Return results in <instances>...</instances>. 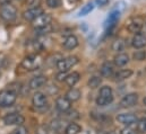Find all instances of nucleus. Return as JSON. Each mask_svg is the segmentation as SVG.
<instances>
[{"label":"nucleus","mask_w":146,"mask_h":134,"mask_svg":"<svg viewBox=\"0 0 146 134\" xmlns=\"http://www.w3.org/2000/svg\"><path fill=\"white\" fill-rule=\"evenodd\" d=\"M80 96H82L80 91H79L78 89H76V88H72V89L68 90L67 94H66V97L70 101H77L80 98Z\"/></svg>","instance_id":"5701e85b"},{"label":"nucleus","mask_w":146,"mask_h":134,"mask_svg":"<svg viewBox=\"0 0 146 134\" xmlns=\"http://www.w3.org/2000/svg\"><path fill=\"white\" fill-rule=\"evenodd\" d=\"M51 125H52V129H54V130H59L60 123H59V121H53Z\"/></svg>","instance_id":"4c0bfd02"},{"label":"nucleus","mask_w":146,"mask_h":134,"mask_svg":"<svg viewBox=\"0 0 146 134\" xmlns=\"http://www.w3.org/2000/svg\"><path fill=\"white\" fill-rule=\"evenodd\" d=\"M45 83H46V78L44 76H36V77H34V78L31 79V81H30V88L36 90V89L42 88Z\"/></svg>","instance_id":"2eb2a0df"},{"label":"nucleus","mask_w":146,"mask_h":134,"mask_svg":"<svg viewBox=\"0 0 146 134\" xmlns=\"http://www.w3.org/2000/svg\"><path fill=\"white\" fill-rule=\"evenodd\" d=\"M78 81H79V73L78 72H73L70 74H67V77L65 79V82L69 87H74Z\"/></svg>","instance_id":"412c9836"},{"label":"nucleus","mask_w":146,"mask_h":134,"mask_svg":"<svg viewBox=\"0 0 146 134\" xmlns=\"http://www.w3.org/2000/svg\"><path fill=\"white\" fill-rule=\"evenodd\" d=\"M66 77H67L66 72H61V71H60V72L57 74V80H59V81H65Z\"/></svg>","instance_id":"c9c22d12"},{"label":"nucleus","mask_w":146,"mask_h":134,"mask_svg":"<svg viewBox=\"0 0 146 134\" xmlns=\"http://www.w3.org/2000/svg\"><path fill=\"white\" fill-rule=\"evenodd\" d=\"M119 17H120V11H119V10H113L109 15V17L107 18L106 27H107V34H108V35L111 34V32L114 30L115 24H117Z\"/></svg>","instance_id":"6e6552de"},{"label":"nucleus","mask_w":146,"mask_h":134,"mask_svg":"<svg viewBox=\"0 0 146 134\" xmlns=\"http://www.w3.org/2000/svg\"><path fill=\"white\" fill-rule=\"evenodd\" d=\"M43 12V9L41 7H33V8H29L27 10H25L23 12V18L27 22H33L38 15H41Z\"/></svg>","instance_id":"9d476101"},{"label":"nucleus","mask_w":146,"mask_h":134,"mask_svg":"<svg viewBox=\"0 0 146 134\" xmlns=\"http://www.w3.org/2000/svg\"><path fill=\"white\" fill-rule=\"evenodd\" d=\"M137 131L139 133H146V117L137 121Z\"/></svg>","instance_id":"bb28decb"},{"label":"nucleus","mask_w":146,"mask_h":134,"mask_svg":"<svg viewBox=\"0 0 146 134\" xmlns=\"http://www.w3.org/2000/svg\"><path fill=\"white\" fill-rule=\"evenodd\" d=\"M120 134H137V132H136V130H134L130 125H127V127H123V129L121 130Z\"/></svg>","instance_id":"2f4dec72"},{"label":"nucleus","mask_w":146,"mask_h":134,"mask_svg":"<svg viewBox=\"0 0 146 134\" xmlns=\"http://www.w3.org/2000/svg\"><path fill=\"white\" fill-rule=\"evenodd\" d=\"M51 22H52V16L50 14L42 12L41 15H38L36 18L32 22V24H33V27L35 30H38V28H43L45 26L51 25Z\"/></svg>","instance_id":"423d86ee"},{"label":"nucleus","mask_w":146,"mask_h":134,"mask_svg":"<svg viewBox=\"0 0 146 134\" xmlns=\"http://www.w3.org/2000/svg\"><path fill=\"white\" fill-rule=\"evenodd\" d=\"M10 134H27V129L24 127L23 125H17V127L13 130Z\"/></svg>","instance_id":"c85d7f7f"},{"label":"nucleus","mask_w":146,"mask_h":134,"mask_svg":"<svg viewBox=\"0 0 146 134\" xmlns=\"http://www.w3.org/2000/svg\"><path fill=\"white\" fill-rule=\"evenodd\" d=\"M113 62H114V64H115L117 67H123V66H126V64L129 62V56H128V54L120 52V53H118V54L114 56Z\"/></svg>","instance_id":"a211bd4d"},{"label":"nucleus","mask_w":146,"mask_h":134,"mask_svg":"<svg viewBox=\"0 0 146 134\" xmlns=\"http://www.w3.org/2000/svg\"><path fill=\"white\" fill-rule=\"evenodd\" d=\"M146 53L144 51H136V53H134V59L137 61H143L145 60Z\"/></svg>","instance_id":"c756f323"},{"label":"nucleus","mask_w":146,"mask_h":134,"mask_svg":"<svg viewBox=\"0 0 146 134\" xmlns=\"http://www.w3.org/2000/svg\"><path fill=\"white\" fill-rule=\"evenodd\" d=\"M138 101V95L135 94V93H131V94H127L125 95L121 101H120V106L123 107V108H127V107H131L134 105H136V102Z\"/></svg>","instance_id":"1a4fd4ad"},{"label":"nucleus","mask_w":146,"mask_h":134,"mask_svg":"<svg viewBox=\"0 0 146 134\" xmlns=\"http://www.w3.org/2000/svg\"><path fill=\"white\" fill-rule=\"evenodd\" d=\"M131 74H133V71L129 70V69L120 70V71H118V72L113 76V77H114V81H122V80H126V79H128Z\"/></svg>","instance_id":"aec40b11"},{"label":"nucleus","mask_w":146,"mask_h":134,"mask_svg":"<svg viewBox=\"0 0 146 134\" xmlns=\"http://www.w3.org/2000/svg\"><path fill=\"white\" fill-rule=\"evenodd\" d=\"M62 45H64V47H65L66 50H68V51L74 50V49H76V47L78 46V38H77L75 35H68V36L65 38Z\"/></svg>","instance_id":"dca6fc26"},{"label":"nucleus","mask_w":146,"mask_h":134,"mask_svg":"<svg viewBox=\"0 0 146 134\" xmlns=\"http://www.w3.org/2000/svg\"><path fill=\"white\" fill-rule=\"evenodd\" d=\"M35 134H49V129L45 125H40L35 130Z\"/></svg>","instance_id":"7c9ffc66"},{"label":"nucleus","mask_w":146,"mask_h":134,"mask_svg":"<svg viewBox=\"0 0 146 134\" xmlns=\"http://www.w3.org/2000/svg\"><path fill=\"white\" fill-rule=\"evenodd\" d=\"M143 28V22L142 19H134L131 20L128 25H127V30L129 33H133V34H136V33H139Z\"/></svg>","instance_id":"f3484780"},{"label":"nucleus","mask_w":146,"mask_h":134,"mask_svg":"<svg viewBox=\"0 0 146 134\" xmlns=\"http://www.w3.org/2000/svg\"><path fill=\"white\" fill-rule=\"evenodd\" d=\"M131 45L135 47V49H143L146 46V36L144 34H142L141 32L139 33H136L134 35L133 39H131Z\"/></svg>","instance_id":"4468645a"},{"label":"nucleus","mask_w":146,"mask_h":134,"mask_svg":"<svg viewBox=\"0 0 146 134\" xmlns=\"http://www.w3.org/2000/svg\"><path fill=\"white\" fill-rule=\"evenodd\" d=\"M32 102L34 105V107L36 108H42L48 104V98L45 96V94L41 93V91H36L32 98Z\"/></svg>","instance_id":"9b49d317"},{"label":"nucleus","mask_w":146,"mask_h":134,"mask_svg":"<svg viewBox=\"0 0 146 134\" xmlns=\"http://www.w3.org/2000/svg\"><path fill=\"white\" fill-rule=\"evenodd\" d=\"M24 122H25L24 116L18 113H10L3 117V123L6 125H22Z\"/></svg>","instance_id":"0eeeda50"},{"label":"nucleus","mask_w":146,"mask_h":134,"mask_svg":"<svg viewBox=\"0 0 146 134\" xmlns=\"http://www.w3.org/2000/svg\"><path fill=\"white\" fill-rule=\"evenodd\" d=\"M41 1H42V0H26V5H27L30 8H33V7H40Z\"/></svg>","instance_id":"473e14b6"},{"label":"nucleus","mask_w":146,"mask_h":134,"mask_svg":"<svg viewBox=\"0 0 146 134\" xmlns=\"http://www.w3.org/2000/svg\"><path fill=\"white\" fill-rule=\"evenodd\" d=\"M101 82H102V80H101V78H100V77H92V78L88 80L87 85H88V87H90V88L95 89V88H98V87L101 85Z\"/></svg>","instance_id":"393cba45"},{"label":"nucleus","mask_w":146,"mask_h":134,"mask_svg":"<svg viewBox=\"0 0 146 134\" xmlns=\"http://www.w3.org/2000/svg\"><path fill=\"white\" fill-rule=\"evenodd\" d=\"M17 99V94L11 91L10 89L2 90L0 93V107H10L15 104Z\"/></svg>","instance_id":"20e7f679"},{"label":"nucleus","mask_w":146,"mask_h":134,"mask_svg":"<svg viewBox=\"0 0 146 134\" xmlns=\"http://www.w3.org/2000/svg\"><path fill=\"white\" fill-rule=\"evenodd\" d=\"M42 64V59L37 53H33L27 55L23 61H22V67L27 71H33L41 67Z\"/></svg>","instance_id":"f03ea898"},{"label":"nucleus","mask_w":146,"mask_h":134,"mask_svg":"<svg viewBox=\"0 0 146 134\" xmlns=\"http://www.w3.org/2000/svg\"><path fill=\"white\" fill-rule=\"evenodd\" d=\"M0 17L2 20L7 22V23H13L16 20L17 18V9L14 5H11L10 2L1 5L0 7Z\"/></svg>","instance_id":"f257e3e1"},{"label":"nucleus","mask_w":146,"mask_h":134,"mask_svg":"<svg viewBox=\"0 0 146 134\" xmlns=\"http://www.w3.org/2000/svg\"><path fill=\"white\" fill-rule=\"evenodd\" d=\"M78 58L77 56H68L65 59H60L57 62V68L59 69V71L61 72H67L68 70H70L73 67H75L78 63Z\"/></svg>","instance_id":"39448f33"},{"label":"nucleus","mask_w":146,"mask_h":134,"mask_svg":"<svg viewBox=\"0 0 146 134\" xmlns=\"http://www.w3.org/2000/svg\"><path fill=\"white\" fill-rule=\"evenodd\" d=\"M113 101V93L109 86H104L100 89V94L96 98V104L99 106H106Z\"/></svg>","instance_id":"7ed1b4c3"},{"label":"nucleus","mask_w":146,"mask_h":134,"mask_svg":"<svg viewBox=\"0 0 146 134\" xmlns=\"http://www.w3.org/2000/svg\"><path fill=\"white\" fill-rule=\"evenodd\" d=\"M113 70H114V67L111 62H104L101 67V76L104 77V78H110L112 74H113Z\"/></svg>","instance_id":"6ab92c4d"},{"label":"nucleus","mask_w":146,"mask_h":134,"mask_svg":"<svg viewBox=\"0 0 146 134\" xmlns=\"http://www.w3.org/2000/svg\"><path fill=\"white\" fill-rule=\"evenodd\" d=\"M80 130H82V127H80L78 124H76V123L73 122V123H70V124L66 127L65 134H79Z\"/></svg>","instance_id":"b1692460"},{"label":"nucleus","mask_w":146,"mask_h":134,"mask_svg":"<svg viewBox=\"0 0 146 134\" xmlns=\"http://www.w3.org/2000/svg\"><path fill=\"white\" fill-rule=\"evenodd\" d=\"M111 47H112V51L120 53V52H122V51L125 50L126 43H125V41H123L122 38H118V39H115V41L112 43V46H111Z\"/></svg>","instance_id":"4be33fe9"},{"label":"nucleus","mask_w":146,"mask_h":134,"mask_svg":"<svg viewBox=\"0 0 146 134\" xmlns=\"http://www.w3.org/2000/svg\"><path fill=\"white\" fill-rule=\"evenodd\" d=\"M46 6L51 9H57L61 6V0H45Z\"/></svg>","instance_id":"cd10ccee"},{"label":"nucleus","mask_w":146,"mask_h":134,"mask_svg":"<svg viewBox=\"0 0 146 134\" xmlns=\"http://www.w3.org/2000/svg\"><path fill=\"white\" fill-rule=\"evenodd\" d=\"M93 9H94V5H93V3H87V5L84 6V7L82 8V10L78 12V16H79V17H80V16H86V15H88Z\"/></svg>","instance_id":"a878e982"},{"label":"nucleus","mask_w":146,"mask_h":134,"mask_svg":"<svg viewBox=\"0 0 146 134\" xmlns=\"http://www.w3.org/2000/svg\"><path fill=\"white\" fill-rule=\"evenodd\" d=\"M6 62H7V56H6V54L0 53V69L5 67Z\"/></svg>","instance_id":"f704fd0d"},{"label":"nucleus","mask_w":146,"mask_h":134,"mask_svg":"<svg viewBox=\"0 0 146 134\" xmlns=\"http://www.w3.org/2000/svg\"><path fill=\"white\" fill-rule=\"evenodd\" d=\"M144 101V105H146V97L144 98V101Z\"/></svg>","instance_id":"58836bf2"},{"label":"nucleus","mask_w":146,"mask_h":134,"mask_svg":"<svg viewBox=\"0 0 146 134\" xmlns=\"http://www.w3.org/2000/svg\"><path fill=\"white\" fill-rule=\"evenodd\" d=\"M70 105H72V101H69L67 97H58L57 101H56V107L58 110L62 112V113H66L70 109Z\"/></svg>","instance_id":"ddd939ff"},{"label":"nucleus","mask_w":146,"mask_h":134,"mask_svg":"<svg viewBox=\"0 0 146 134\" xmlns=\"http://www.w3.org/2000/svg\"><path fill=\"white\" fill-rule=\"evenodd\" d=\"M51 25H49V26H45V27H43V28H38L36 30V32H38V34H41V35H44V34H49L51 32Z\"/></svg>","instance_id":"72a5a7b5"},{"label":"nucleus","mask_w":146,"mask_h":134,"mask_svg":"<svg viewBox=\"0 0 146 134\" xmlns=\"http://www.w3.org/2000/svg\"><path fill=\"white\" fill-rule=\"evenodd\" d=\"M110 0H95V3L99 6V7H104L109 3Z\"/></svg>","instance_id":"e433bc0d"},{"label":"nucleus","mask_w":146,"mask_h":134,"mask_svg":"<svg viewBox=\"0 0 146 134\" xmlns=\"http://www.w3.org/2000/svg\"><path fill=\"white\" fill-rule=\"evenodd\" d=\"M117 121L123 125H133L137 122V117L134 114H120L117 116Z\"/></svg>","instance_id":"f8f14e48"}]
</instances>
